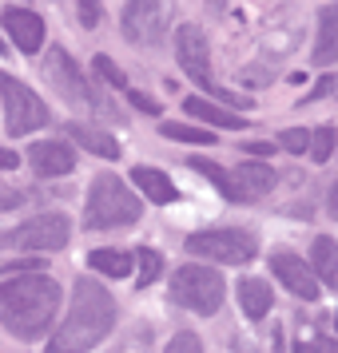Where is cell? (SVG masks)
Returning a JSON list of instances; mask_svg holds the SVG:
<instances>
[{
  "instance_id": "6da1fadb",
  "label": "cell",
  "mask_w": 338,
  "mask_h": 353,
  "mask_svg": "<svg viewBox=\"0 0 338 353\" xmlns=\"http://www.w3.org/2000/svg\"><path fill=\"white\" fill-rule=\"evenodd\" d=\"M112 325H115V298L108 294V286L96 282V278H76L72 310H68L64 325L52 334L48 353H88L112 334Z\"/></svg>"
},
{
  "instance_id": "7a4b0ae2",
  "label": "cell",
  "mask_w": 338,
  "mask_h": 353,
  "mask_svg": "<svg viewBox=\"0 0 338 353\" xmlns=\"http://www.w3.org/2000/svg\"><path fill=\"white\" fill-rule=\"evenodd\" d=\"M60 314V282L48 274L12 278L0 286V325L12 330L24 341L48 334V325Z\"/></svg>"
},
{
  "instance_id": "3957f363",
  "label": "cell",
  "mask_w": 338,
  "mask_h": 353,
  "mask_svg": "<svg viewBox=\"0 0 338 353\" xmlns=\"http://www.w3.org/2000/svg\"><path fill=\"white\" fill-rule=\"evenodd\" d=\"M144 203L135 199L124 179L115 175H96L88 187V207H84V226L88 230H115V226L140 223Z\"/></svg>"
},
{
  "instance_id": "277c9868",
  "label": "cell",
  "mask_w": 338,
  "mask_h": 353,
  "mask_svg": "<svg viewBox=\"0 0 338 353\" xmlns=\"http://www.w3.org/2000/svg\"><path fill=\"white\" fill-rule=\"evenodd\" d=\"M223 278L219 270H211V266H179L171 274V302H179L183 310H191L199 318H211V314H219V305H223Z\"/></svg>"
},
{
  "instance_id": "5b68a950",
  "label": "cell",
  "mask_w": 338,
  "mask_h": 353,
  "mask_svg": "<svg viewBox=\"0 0 338 353\" xmlns=\"http://www.w3.org/2000/svg\"><path fill=\"white\" fill-rule=\"evenodd\" d=\"M0 99H4V119H8V135H28L48 123V108L44 99L28 92L17 76L0 72Z\"/></svg>"
},
{
  "instance_id": "8992f818",
  "label": "cell",
  "mask_w": 338,
  "mask_h": 353,
  "mask_svg": "<svg viewBox=\"0 0 338 353\" xmlns=\"http://www.w3.org/2000/svg\"><path fill=\"white\" fill-rule=\"evenodd\" d=\"M187 254L211 258L219 266H243L259 254V246L247 230H199L187 239Z\"/></svg>"
},
{
  "instance_id": "52a82bcc",
  "label": "cell",
  "mask_w": 338,
  "mask_h": 353,
  "mask_svg": "<svg viewBox=\"0 0 338 353\" xmlns=\"http://www.w3.org/2000/svg\"><path fill=\"white\" fill-rule=\"evenodd\" d=\"M72 239V223L60 210H44L28 223H20L17 230H8L4 242H17L20 250H36V254H52V250H64Z\"/></svg>"
},
{
  "instance_id": "ba28073f",
  "label": "cell",
  "mask_w": 338,
  "mask_h": 353,
  "mask_svg": "<svg viewBox=\"0 0 338 353\" xmlns=\"http://www.w3.org/2000/svg\"><path fill=\"white\" fill-rule=\"evenodd\" d=\"M44 76H48V83L68 99V103H80V108H92V112H112V108L88 88V80H84L80 68H76V60H72L60 44L44 56Z\"/></svg>"
},
{
  "instance_id": "9c48e42d",
  "label": "cell",
  "mask_w": 338,
  "mask_h": 353,
  "mask_svg": "<svg viewBox=\"0 0 338 353\" xmlns=\"http://www.w3.org/2000/svg\"><path fill=\"white\" fill-rule=\"evenodd\" d=\"M176 17V0H128L124 8V36L131 44H156Z\"/></svg>"
},
{
  "instance_id": "30bf717a",
  "label": "cell",
  "mask_w": 338,
  "mask_h": 353,
  "mask_svg": "<svg viewBox=\"0 0 338 353\" xmlns=\"http://www.w3.org/2000/svg\"><path fill=\"white\" fill-rule=\"evenodd\" d=\"M176 56H179V68L187 72V80L207 88L211 83V48H207V36L199 32V24H179L176 28Z\"/></svg>"
},
{
  "instance_id": "8fae6325",
  "label": "cell",
  "mask_w": 338,
  "mask_h": 353,
  "mask_svg": "<svg viewBox=\"0 0 338 353\" xmlns=\"http://www.w3.org/2000/svg\"><path fill=\"white\" fill-rule=\"evenodd\" d=\"M271 274L294 294V298H303V302H314V298L322 294L314 270H310L299 254H274L271 258Z\"/></svg>"
},
{
  "instance_id": "7c38bea8",
  "label": "cell",
  "mask_w": 338,
  "mask_h": 353,
  "mask_svg": "<svg viewBox=\"0 0 338 353\" xmlns=\"http://www.w3.org/2000/svg\"><path fill=\"white\" fill-rule=\"evenodd\" d=\"M28 163L40 179H52V175H68L76 167V151L64 143V139H40V143L28 147Z\"/></svg>"
},
{
  "instance_id": "4fadbf2b",
  "label": "cell",
  "mask_w": 338,
  "mask_h": 353,
  "mask_svg": "<svg viewBox=\"0 0 338 353\" xmlns=\"http://www.w3.org/2000/svg\"><path fill=\"white\" fill-rule=\"evenodd\" d=\"M4 28L24 56L40 52V44H44V20L36 17L32 8H4Z\"/></svg>"
},
{
  "instance_id": "5bb4252c",
  "label": "cell",
  "mask_w": 338,
  "mask_h": 353,
  "mask_svg": "<svg viewBox=\"0 0 338 353\" xmlns=\"http://www.w3.org/2000/svg\"><path fill=\"white\" fill-rule=\"evenodd\" d=\"M231 179H235V187L243 191V199H259V194H271V191H274V183H279V175H274L267 163H259V159L239 163V167L231 171Z\"/></svg>"
},
{
  "instance_id": "9a60e30c",
  "label": "cell",
  "mask_w": 338,
  "mask_h": 353,
  "mask_svg": "<svg viewBox=\"0 0 338 353\" xmlns=\"http://www.w3.org/2000/svg\"><path fill=\"white\" fill-rule=\"evenodd\" d=\"M183 112L195 115V119H203V123H211V128H227V131H243L247 128L243 115L227 112V108H219V103H211V99H203V96H187L183 99Z\"/></svg>"
},
{
  "instance_id": "2e32d148",
  "label": "cell",
  "mask_w": 338,
  "mask_h": 353,
  "mask_svg": "<svg viewBox=\"0 0 338 353\" xmlns=\"http://www.w3.org/2000/svg\"><path fill=\"white\" fill-rule=\"evenodd\" d=\"M68 139L72 143H80L84 151H92V155H100V159H120L124 151H120V143H115L108 131H100V128H88V123H68Z\"/></svg>"
},
{
  "instance_id": "e0dca14e",
  "label": "cell",
  "mask_w": 338,
  "mask_h": 353,
  "mask_svg": "<svg viewBox=\"0 0 338 353\" xmlns=\"http://www.w3.org/2000/svg\"><path fill=\"white\" fill-rule=\"evenodd\" d=\"M239 305H243V314H247L251 321H263L267 318V310L274 305L271 286H267L263 278H243L239 282Z\"/></svg>"
},
{
  "instance_id": "ac0fdd59",
  "label": "cell",
  "mask_w": 338,
  "mask_h": 353,
  "mask_svg": "<svg viewBox=\"0 0 338 353\" xmlns=\"http://www.w3.org/2000/svg\"><path fill=\"white\" fill-rule=\"evenodd\" d=\"M131 183H135V187H140L147 199H151V203H160V207H163V203H176V199H179L176 183L163 175V171H156V167H135V171H131Z\"/></svg>"
},
{
  "instance_id": "d6986e66",
  "label": "cell",
  "mask_w": 338,
  "mask_h": 353,
  "mask_svg": "<svg viewBox=\"0 0 338 353\" xmlns=\"http://www.w3.org/2000/svg\"><path fill=\"white\" fill-rule=\"evenodd\" d=\"M310 258H314V278H322L319 286H326V290H335L338 286V250H335V239H314V246H310Z\"/></svg>"
},
{
  "instance_id": "ffe728a7",
  "label": "cell",
  "mask_w": 338,
  "mask_h": 353,
  "mask_svg": "<svg viewBox=\"0 0 338 353\" xmlns=\"http://www.w3.org/2000/svg\"><path fill=\"white\" fill-rule=\"evenodd\" d=\"M187 167H191V171H199V175H203V179L211 183V187H215V191L223 194V199H231V203H243V191L235 187V179H231V171H223L219 163L199 159V155H195V159H187Z\"/></svg>"
},
{
  "instance_id": "44dd1931",
  "label": "cell",
  "mask_w": 338,
  "mask_h": 353,
  "mask_svg": "<svg viewBox=\"0 0 338 353\" xmlns=\"http://www.w3.org/2000/svg\"><path fill=\"white\" fill-rule=\"evenodd\" d=\"M338 44H335V4H326L319 12V44H314V64H335Z\"/></svg>"
},
{
  "instance_id": "7402d4cb",
  "label": "cell",
  "mask_w": 338,
  "mask_h": 353,
  "mask_svg": "<svg viewBox=\"0 0 338 353\" xmlns=\"http://www.w3.org/2000/svg\"><path fill=\"white\" fill-rule=\"evenodd\" d=\"M88 266L96 274H108V278H128L131 254L128 250H92V254H88Z\"/></svg>"
},
{
  "instance_id": "603a6c76",
  "label": "cell",
  "mask_w": 338,
  "mask_h": 353,
  "mask_svg": "<svg viewBox=\"0 0 338 353\" xmlns=\"http://www.w3.org/2000/svg\"><path fill=\"white\" fill-rule=\"evenodd\" d=\"M160 131L167 135V139H179V143H199V147L215 143V135H211L207 128H191V123H176V119H167Z\"/></svg>"
},
{
  "instance_id": "cb8c5ba5",
  "label": "cell",
  "mask_w": 338,
  "mask_h": 353,
  "mask_svg": "<svg viewBox=\"0 0 338 353\" xmlns=\"http://www.w3.org/2000/svg\"><path fill=\"white\" fill-rule=\"evenodd\" d=\"M160 274H163V254L160 250H151V246H140V274H135V286L147 290Z\"/></svg>"
},
{
  "instance_id": "d4e9b609",
  "label": "cell",
  "mask_w": 338,
  "mask_h": 353,
  "mask_svg": "<svg viewBox=\"0 0 338 353\" xmlns=\"http://www.w3.org/2000/svg\"><path fill=\"white\" fill-rule=\"evenodd\" d=\"M92 68H96V76L104 83H112L115 92H128V76H124V68L115 64L112 56H96V60H92Z\"/></svg>"
},
{
  "instance_id": "484cf974",
  "label": "cell",
  "mask_w": 338,
  "mask_h": 353,
  "mask_svg": "<svg viewBox=\"0 0 338 353\" xmlns=\"http://www.w3.org/2000/svg\"><path fill=\"white\" fill-rule=\"evenodd\" d=\"M306 155L314 163H326L330 155H335V131L330 128H319L310 139H306Z\"/></svg>"
},
{
  "instance_id": "4316f807",
  "label": "cell",
  "mask_w": 338,
  "mask_h": 353,
  "mask_svg": "<svg viewBox=\"0 0 338 353\" xmlns=\"http://www.w3.org/2000/svg\"><path fill=\"white\" fill-rule=\"evenodd\" d=\"M163 353H203V341H199V334H191V330H179V334L167 341Z\"/></svg>"
},
{
  "instance_id": "83f0119b",
  "label": "cell",
  "mask_w": 338,
  "mask_h": 353,
  "mask_svg": "<svg viewBox=\"0 0 338 353\" xmlns=\"http://www.w3.org/2000/svg\"><path fill=\"white\" fill-rule=\"evenodd\" d=\"M306 139H310V131L290 128V131H283V135H279V147H283V151H290V155H306Z\"/></svg>"
},
{
  "instance_id": "f1b7e54d",
  "label": "cell",
  "mask_w": 338,
  "mask_h": 353,
  "mask_svg": "<svg viewBox=\"0 0 338 353\" xmlns=\"http://www.w3.org/2000/svg\"><path fill=\"white\" fill-rule=\"evenodd\" d=\"M124 96L131 99V108H140V112H144V115H156V119H160V115H163V103H160V99L144 96V92H135V88H128Z\"/></svg>"
},
{
  "instance_id": "f546056e",
  "label": "cell",
  "mask_w": 338,
  "mask_h": 353,
  "mask_svg": "<svg viewBox=\"0 0 338 353\" xmlns=\"http://www.w3.org/2000/svg\"><path fill=\"white\" fill-rule=\"evenodd\" d=\"M28 270H40V258H4L0 262V278L4 274H28Z\"/></svg>"
},
{
  "instance_id": "4dcf8cb0",
  "label": "cell",
  "mask_w": 338,
  "mask_h": 353,
  "mask_svg": "<svg viewBox=\"0 0 338 353\" xmlns=\"http://www.w3.org/2000/svg\"><path fill=\"white\" fill-rule=\"evenodd\" d=\"M76 4H80V24H84V28H96L100 12H104V8H100V0H76Z\"/></svg>"
},
{
  "instance_id": "1f68e13d",
  "label": "cell",
  "mask_w": 338,
  "mask_h": 353,
  "mask_svg": "<svg viewBox=\"0 0 338 353\" xmlns=\"http://www.w3.org/2000/svg\"><path fill=\"white\" fill-rule=\"evenodd\" d=\"M207 92H211L215 99L231 103V108H251V99H247V96H235V92H227V88H215V83H207Z\"/></svg>"
},
{
  "instance_id": "d6a6232c",
  "label": "cell",
  "mask_w": 338,
  "mask_h": 353,
  "mask_svg": "<svg viewBox=\"0 0 338 353\" xmlns=\"http://www.w3.org/2000/svg\"><path fill=\"white\" fill-rule=\"evenodd\" d=\"M330 92H335V76H322V80L314 83V92H306V96H303V103H314V99H326Z\"/></svg>"
},
{
  "instance_id": "836d02e7",
  "label": "cell",
  "mask_w": 338,
  "mask_h": 353,
  "mask_svg": "<svg viewBox=\"0 0 338 353\" xmlns=\"http://www.w3.org/2000/svg\"><path fill=\"white\" fill-rule=\"evenodd\" d=\"M20 203H24V194H20V191L0 187V210H12V207H20Z\"/></svg>"
},
{
  "instance_id": "e575fe53",
  "label": "cell",
  "mask_w": 338,
  "mask_h": 353,
  "mask_svg": "<svg viewBox=\"0 0 338 353\" xmlns=\"http://www.w3.org/2000/svg\"><path fill=\"white\" fill-rule=\"evenodd\" d=\"M243 151H247L251 159H259V163L267 159V155H274V147H271V143H247V147H243Z\"/></svg>"
},
{
  "instance_id": "d590c367",
  "label": "cell",
  "mask_w": 338,
  "mask_h": 353,
  "mask_svg": "<svg viewBox=\"0 0 338 353\" xmlns=\"http://www.w3.org/2000/svg\"><path fill=\"white\" fill-rule=\"evenodd\" d=\"M17 167H20V155L8 151V147H0V171H17Z\"/></svg>"
},
{
  "instance_id": "8d00e7d4",
  "label": "cell",
  "mask_w": 338,
  "mask_h": 353,
  "mask_svg": "<svg viewBox=\"0 0 338 353\" xmlns=\"http://www.w3.org/2000/svg\"><path fill=\"white\" fill-rule=\"evenodd\" d=\"M326 210H330V219H338V191L330 187V194H326Z\"/></svg>"
},
{
  "instance_id": "74e56055",
  "label": "cell",
  "mask_w": 338,
  "mask_h": 353,
  "mask_svg": "<svg viewBox=\"0 0 338 353\" xmlns=\"http://www.w3.org/2000/svg\"><path fill=\"white\" fill-rule=\"evenodd\" d=\"M294 353H322L319 345H310V341H299V345H294Z\"/></svg>"
},
{
  "instance_id": "f35d334b",
  "label": "cell",
  "mask_w": 338,
  "mask_h": 353,
  "mask_svg": "<svg viewBox=\"0 0 338 353\" xmlns=\"http://www.w3.org/2000/svg\"><path fill=\"white\" fill-rule=\"evenodd\" d=\"M207 4H211V8H223L227 0H207Z\"/></svg>"
},
{
  "instance_id": "ab89813d",
  "label": "cell",
  "mask_w": 338,
  "mask_h": 353,
  "mask_svg": "<svg viewBox=\"0 0 338 353\" xmlns=\"http://www.w3.org/2000/svg\"><path fill=\"white\" fill-rule=\"evenodd\" d=\"M0 56H4V36H0Z\"/></svg>"
},
{
  "instance_id": "60d3db41",
  "label": "cell",
  "mask_w": 338,
  "mask_h": 353,
  "mask_svg": "<svg viewBox=\"0 0 338 353\" xmlns=\"http://www.w3.org/2000/svg\"><path fill=\"white\" fill-rule=\"evenodd\" d=\"M239 353H255V350H239Z\"/></svg>"
}]
</instances>
